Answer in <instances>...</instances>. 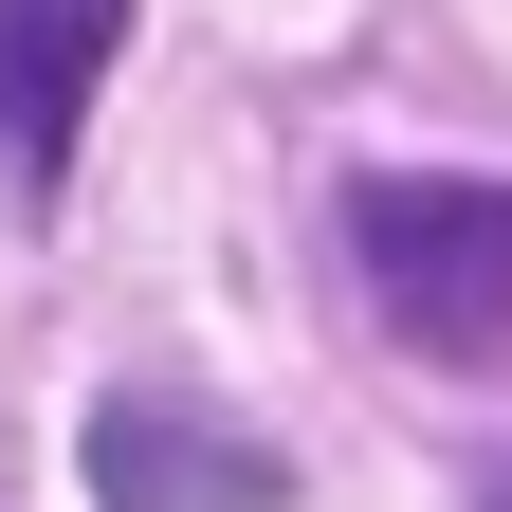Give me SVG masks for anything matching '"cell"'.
Wrapping results in <instances>:
<instances>
[{"label":"cell","mask_w":512,"mask_h":512,"mask_svg":"<svg viewBox=\"0 0 512 512\" xmlns=\"http://www.w3.org/2000/svg\"><path fill=\"white\" fill-rule=\"evenodd\" d=\"M348 238H366L384 330H421L439 366H494L512 348V183H366Z\"/></svg>","instance_id":"6da1fadb"},{"label":"cell","mask_w":512,"mask_h":512,"mask_svg":"<svg viewBox=\"0 0 512 512\" xmlns=\"http://www.w3.org/2000/svg\"><path fill=\"white\" fill-rule=\"evenodd\" d=\"M74 476L110 512H293V458L275 439H238L220 403H183V384H128V403H92Z\"/></svg>","instance_id":"7a4b0ae2"},{"label":"cell","mask_w":512,"mask_h":512,"mask_svg":"<svg viewBox=\"0 0 512 512\" xmlns=\"http://www.w3.org/2000/svg\"><path fill=\"white\" fill-rule=\"evenodd\" d=\"M110 55H128V0H0V165H19V183L74 165Z\"/></svg>","instance_id":"3957f363"},{"label":"cell","mask_w":512,"mask_h":512,"mask_svg":"<svg viewBox=\"0 0 512 512\" xmlns=\"http://www.w3.org/2000/svg\"><path fill=\"white\" fill-rule=\"evenodd\" d=\"M494 512H512V494H494Z\"/></svg>","instance_id":"277c9868"}]
</instances>
